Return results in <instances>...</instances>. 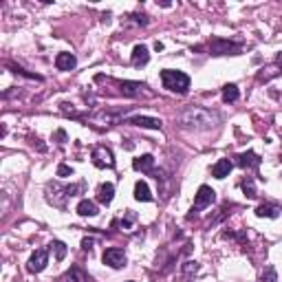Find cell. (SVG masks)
<instances>
[{"mask_svg":"<svg viewBox=\"0 0 282 282\" xmlns=\"http://www.w3.org/2000/svg\"><path fill=\"white\" fill-rule=\"evenodd\" d=\"M181 124L188 126V128H196V130H209L218 124V112L209 110V108H203V106H190L188 110H183Z\"/></svg>","mask_w":282,"mask_h":282,"instance_id":"1","label":"cell"},{"mask_svg":"<svg viewBox=\"0 0 282 282\" xmlns=\"http://www.w3.org/2000/svg\"><path fill=\"white\" fill-rule=\"evenodd\" d=\"M82 188H84L82 183L80 185H69V188H62V185H58V183H49L46 185V199H49V203H53L55 207L64 209L67 207V201L73 199Z\"/></svg>","mask_w":282,"mask_h":282,"instance_id":"2","label":"cell"},{"mask_svg":"<svg viewBox=\"0 0 282 282\" xmlns=\"http://www.w3.org/2000/svg\"><path fill=\"white\" fill-rule=\"evenodd\" d=\"M161 82H163V88H167L172 93L185 95L190 91V77L183 71H172V69L161 71Z\"/></svg>","mask_w":282,"mask_h":282,"instance_id":"3","label":"cell"},{"mask_svg":"<svg viewBox=\"0 0 282 282\" xmlns=\"http://www.w3.org/2000/svg\"><path fill=\"white\" fill-rule=\"evenodd\" d=\"M243 44L225 38H212L209 40V53L212 55H241Z\"/></svg>","mask_w":282,"mask_h":282,"instance_id":"4","label":"cell"},{"mask_svg":"<svg viewBox=\"0 0 282 282\" xmlns=\"http://www.w3.org/2000/svg\"><path fill=\"white\" fill-rule=\"evenodd\" d=\"M91 159H93V165L101 167V170L104 167H115V157H112V152L106 146H95L91 152Z\"/></svg>","mask_w":282,"mask_h":282,"instance_id":"5","label":"cell"},{"mask_svg":"<svg viewBox=\"0 0 282 282\" xmlns=\"http://www.w3.org/2000/svg\"><path fill=\"white\" fill-rule=\"evenodd\" d=\"M46 265H49V254H46V249H35L27 262V269L31 273H40V271H44Z\"/></svg>","mask_w":282,"mask_h":282,"instance_id":"6","label":"cell"},{"mask_svg":"<svg viewBox=\"0 0 282 282\" xmlns=\"http://www.w3.org/2000/svg\"><path fill=\"white\" fill-rule=\"evenodd\" d=\"M101 260H104V265L112 267V269H122V267H126V254H124V249H117V247L106 249L104 256H101Z\"/></svg>","mask_w":282,"mask_h":282,"instance_id":"7","label":"cell"},{"mask_svg":"<svg viewBox=\"0 0 282 282\" xmlns=\"http://www.w3.org/2000/svg\"><path fill=\"white\" fill-rule=\"evenodd\" d=\"M214 201H216V192L209 188V185H201L199 192H196V196H194V207H192V209L209 207Z\"/></svg>","mask_w":282,"mask_h":282,"instance_id":"8","label":"cell"},{"mask_svg":"<svg viewBox=\"0 0 282 282\" xmlns=\"http://www.w3.org/2000/svg\"><path fill=\"white\" fill-rule=\"evenodd\" d=\"M126 124L139 126V128H150V130H159L161 126H163V122H161V119H157V117H146V115L130 117V119H126Z\"/></svg>","mask_w":282,"mask_h":282,"instance_id":"9","label":"cell"},{"mask_svg":"<svg viewBox=\"0 0 282 282\" xmlns=\"http://www.w3.org/2000/svg\"><path fill=\"white\" fill-rule=\"evenodd\" d=\"M130 62H133V67H146V64L150 62V53L143 44H137L133 49V55H130Z\"/></svg>","mask_w":282,"mask_h":282,"instance_id":"10","label":"cell"},{"mask_svg":"<svg viewBox=\"0 0 282 282\" xmlns=\"http://www.w3.org/2000/svg\"><path fill=\"white\" fill-rule=\"evenodd\" d=\"M236 165H241V167H245V170H247V167H258L260 165V157H258L256 152H243V154H236Z\"/></svg>","mask_w":282,"mask_h":282,"instance_id":"11","label":"cell"},{"mask_svg":"<svg viewBox=\"0 0 282 282\" xmlns=\"http://www.w3.org/2000/svg\"><path fill=\"white\" fill-rule=\"evenodd\" d=\"M119 86H122V93L128 95V97H141L143 88H146V84H139V82H119Z\"/></svg>","mask_w":282,"mask_h":282,"instance_id":"12","label":"cell"},{"mask_svg":"<svg viewBox=\"0 0 282 282\" xmlns=\"http://www.w3.org/2000/svg\"><path fill=\"white\" fill-rule=\"evenodd\" d=\"M232 167H234V163H232L230 159H218V161H216V163L212 165V177H216V179L230 177Z\"/></svg>","mask_w":282,"mask_h":282,"instance_id":"13","label":"cell"},{"mask_svg":"<svg viewBox=\"0 0 282 282\" xmlns=\"http://www.w3.org/2000/svg\"><path fill=\"white\" fill-rule=\"evenodd\" d=\"M112 196H115V185L112 183H101L97 188V201L101 203V205H110Z\"/></svg>","mask_w":282,"mask_h":282,"instance_id":"14","label":"cell"},{"mask_svg":"<svg viewBox=\"0 0 282 282\" xmlns=\"http://www.w3.org/2000/svg\"><path fill=\"white\" fill-rule=\"evenodd\" d=\"M282 209L278 205H271V203H262V205L256 207V216L258 218H278Z\"/></svg>","mask_w":282,"mask_h":282,"instance_id":"15","label":"cell"},{"mask_svg":"<svg viewBox=\"0 0 282 282\" xmlns=\"http://www.w3.org/2000/svg\"><path fill=\"white\" fill-rule=\"evenodd\" d=\"M75 64H77V60L73 53H58V58H55L58 71H71V69H75Z\"/></svg>","mask_w":282,"mask_h":282,"instance_id":"16","label":"cell"},{"mask_svg":"<svg viewBox=\"0 0 282 282\" xmlns=\"http://www.w3.org/2000/svg\"><path fill=\"white\" fill-rule=\"evenodd\" d=\"M133 167H135L137 172H152L154 157H152V154H141V157H137L133 161Z\"/></svg>","mask_w":282,"mask_h":282,"instance_id":"17","label":"cell"},{"mask_svg":"<svg viewBox=\"0 0 282 282\" xmlns=\"http://www.w3.org/2000/svg\"><path fill=\"white\" fill-rule=\"evenodd\" d=\"M67 282H91V278H88V273L84 271L82 267H71L67 271Z\"/></svg>","mask_w":282,"mask_h":282,"instance_id":"18","label":"cell"},{"mask_svg":"<svg viewBox=\"0 0 282 282\" xmlns=\"http://www.w3.org/2000/svg\"><path fill=\"white\" fill-rule=\"evenodd\" d=\"M135 199L137 201H143V203L152 201V194H150V188H148L146 181H137L135 183Z\"/></svg>","mask_w":282,"mask_h":282,"instance_id":"19","label":"cell"},{"mask_svg":"<svg viewBox=\"0 0 282 282\" xmlns=\"http://www.w3.org/2000/svg\"><path fill=\"white\" fill-rule=\"evenodd\" d=\"M77 214H80V216H97L99 209H97V205H95L93 201L84 199V201L77 203Z\"/></svg>","mask_w":282,"mask_h":282,"instance_id":"20","label":"cell"},{"mask_svg":"<svg viewBox=\"0 0 282 282\" xmlns=\"http://www.w3.org/2000/svg\"><path fill=\"white\" fill-rule=\"evenodd\" d=\"M238 99V86L236 84H225L223 86V101L225 104H234Z\"/></svg>","mask_w":282,"mask_h":282,"instance_id":"21","label":"cell"},{"mask_svg":"<svg viewBox=\"0 0 282 282\" xmlns=\"http://www.w3.org/2000/svg\"><path fill=\"white\" fill-rule=\"evenodd\" d=\"M135 223H137V214L133 212V209H126L124 216H122V220H119V225H122L124 230H130Z\"/></svg>","mask_w":282,"mask_h":282,"instance_id":"22","label":"cell"},{"mask_svg":"<svg viewBox=\"0 0 282 282\" xmlns=\"http://www.w3.org/2000/svg\"><path fill=\"white\" fill-rule=\"evenodd\" d=\"M241 188H243V192L249 196V199H254V196H256V183H254V179H251V177L245 179V181L241 183Z\"/></svg>","mask_w":282,"mask_h":282,"instance_id":"23","label":"cell"},{"mask_svg":"<svg viewBox=\"0 0 282 282\" xmlns=\"http://www.w3.org/2000/svg\"><path fill=\"white\" fill-rule=\"evenodd\" d=\"M51 249H55V258H58V260H64V258H67V245H64L62 241H53Z\"/></svg>","mask_w":282,"mask_h":282,"instance_id":"24","label":"cell"},{"mask_svg":"<svg viewBox=\"0 0 282 282\" xmlns=\"http://www.w3.org/2000/svg\"><path fill=\"white\" fill-rule=\"evenodd\" d=\"M262 282H278V273H275L273 265H267L265 271H262Z\"/></svg>","mask_w":282,"mask_h":282,"instance_id":"25","label":"cell"},{"mask_svg":"<svg viewBox=\"0 0 282 282\" xmlns=\"http://www.w3.org/2000/svg\"><path fill=\"white\" fill-rule=\"evenodd\" d=\"M199 262H185V265H183V275H185V278H188V275H192V273H199Z\"/></svg>","mask_w":282,"mask_h":282,"instance_id":"26","label":"cell"},{"mask_svg":"<svg viewBox=\"0 0 282 282\" xmlns=\"http://www.w3.org/2000/svg\"><path fill=\"white\" fill-rule=\"evenodd\" d=\"M58 177H73V170L69 165H58Z\"/></svg>","mask_w":282,"mask_h":282,"instance_id":"27","label":"cell"},{"mask_svg":"<svg viewBox=\"0 0 282 282\" xmlns=\"http://www.w3.org/2000/svg\"><path fill=\"white\" fill-rule=\"evenodd\" d=\"M93 245H95V241H93V238H84V241H82V247H84V251H91V249H93Z\"/></svg>","mask_w":282,"mask_h":282,"instance_id":"28","label":"cell"},{"mask_svg":"<svg viewBox=\"0 0 282 282\" xmlns=\"http://www.w3.org/2000/svg\"><path fill=\"white\" fill-rule=\"evenodd\" d=\"M275 67L282 71V53H278V58H275Z\"/></svg>","mask_w":282,"mask_h":282,"instance_id":"29","label":"cell"},{"mask_svg":"<svg viewBox=\"0 0 282 282\" xmlns=\"http://www.w3.org/2000/svg\"><path fill=\"white\" fill-rule=\"evenodd\" d=\"M58 139H60V143H64V139H67V135H64V130H60V133H58Z\"/></svg>","mask_w":282,"mask_h":282,"instance_id":"30","label":"cell"},{"mask_svg":"<svg viewBox=\"0 0 282 282\" xmlns=\"http://www.w3.org/2000/svg\"><path fill=\"white\" fill-rule=\"evenodd\" d=\"M130 282H133V280H130Z\"/></svg>","mask_w":282,"mask_h":282,"instance_id":"31","label":"cell"}]
</instances>
